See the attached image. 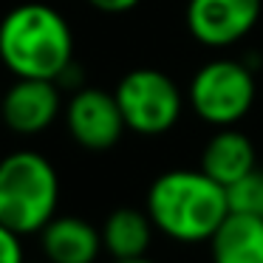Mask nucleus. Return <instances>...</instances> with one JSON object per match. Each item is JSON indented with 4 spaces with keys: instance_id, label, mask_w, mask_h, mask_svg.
I'll use <instances>...</instances> for the list:
<instances>
[{
    "instance_id": "obj_7",
    "label": "nucleus",
    "mask_w": 263,
    "mask_h": 263,
    "mask_svg": "<svg viewBox=\"0 0 263 263\" xmlns=\"http://www.w3.org/2000/svg\"><path fill=\"white\" fill-rule=\"evenodd\" d=\"M263 0H187L184 26L204 48H232L255 31Z\"/></svg>"
},
{
    "instance_id": "obj_8",
    "label": "nucleus",
    "mask_w": 263,
    "mask_h": 263,
    "mask_svg": "<svg viewBox=\"0 0 263 263\" xmlns=\"http://www.w3.org/2000/svg\"><path fill=\"white\" fill-rule=\"evenodd\" d=\"M63 110V88L51 80H14L0 97V119L17 136L46 133Z\"/></svg>"
},
{
    "instance_id": "obj_14",
    "label": "nucleus",
    "mask_w": 263,
    "mask_h": 263,
    "mask_svg": "<svg viewBox=\"0 0 263 263\" xmlns=\"http://www.w3.org/2000/svg\"><path fill=\"white\" fill-rule=\"evenodd\" d=\"M0 263H26L23 240L17 232L0 223Z\"/></svg>"
},
{
    "instance_id": "obj_16",
    "label": "nucleus",
    "mask_w": 263,
    "mask_h": 263,
    "mask_svg": "<svg viewBox=\"0 0 263 263\" xmlns=\"http://www.w3.org/2000/svg\"><path fill=\"white\" fill-rule=\"evenodd\" d=\"M114 263H156V260H150V257L144 255V257H127V260H114Z\"/></svg>"
},
{
    "instance_id": "obj_6",
    "label": "nucleus",
    "mask_w": 263,
    "mask_h": 263,
    "mask_svg": "<svg viewBox=\"0 0 263 263\" xmlns=\"http://www.w3.org/2000/svg\"><path fill=\"white\" fill-rule=\"evenodd\" d=\"M63 116L65 130L74 139V144L91 153H105L116 147L127 130L114 91H105L97 85H82L80 91L71 93Z\"/></svg>"
},
{
    "instance_id": "obj_17",
    "label": "nucleus",
    "mask_w": 263,
    "mask_h": 263,
    "mask_svg": "<svg viewBox=\"0 0 263 263\" xmlns=\"http://www.w3.org/2000/svg\"><path fill=\"white\" fill-rule=\"evenodd\" d=\"M26 263H29V260H26Z\"/></svg>"
},
{
    "instance_id": "obj_11",
    "label": "nucleus",
    "mask_w": 263,
    "mask_h": 263,
    "mask_svg": "<svg viewBox=\"0 0 263 263\" xmlns=\"http://www.w3.org/2000/svg\"><path fill=\"white\" fill-rule=\"evenodd\" d=\"M212 263H263V218L229 212L210 238Z\"/></svg>"
},
{
    "instance_id": "obj_15",
    "label": "nucleus",
    "mask_w": 263,
    "mask_h": 263,
    "mask_svg": "<svg viewBox=\"0 0 263 263\" xmlns=\"http://www.w3.org/2000/svg\"><path fill=\"white\" fill-rule=\"evenodd\" d=\"M85 3L91 9H97V12H102V14H127V12H133L142 0H85Z\"/></svg>"
},
{
    "instance_id": "obj_3",
    "label": "nucleus",
    "mask_w": 263,
    "mask_h": 263,
    "mask_svg": "<svg viewBox=\"0 0 263 263\" xmlns=\"http://www.w3.org/2000/svg\"><path fill=\"white\" fill-rule=\"evenodd\" d=\"M60 176L37 150H12L0 159V223L12 232L37 235L57 215Z\"/></svg>"
},
{
    "instance_id": "obj_9",
    "label": "nucleus",
    "mask_w": 263,
    "mask_h": 263,
    "mask_svg": "<svg viewBox=\"0 0 263 263\" xmlns=\"http://www.w3.org/2000/svg\"><path fill=\"white\" fill-rule=\"evenodd\" d=\"M46 263H97L102 255V235L80 215H54L40 232Z\"/></svg>"
},
{
    "instance_id": "obj_1",
    "label": "nucleus",
    "mask_w": 263,
    "mask_h": 263,
    "mask_svg": "<svg viewBox=\"0 0 263 263\" xmlns=\"http://www.w3.org/2000/svg\"><path fill=\"white\" fill-rule=\"evenodd\" d=\"M74 63V31L60 9L26 0L0 20V65L14 80L57 82Z\"/></svg>"
},
{
    "instance_id": "obj_10",
    "label": "nucleus",
    "mask_w": 263,
    "mask_h": 263,
    "mask_svg": "<svg viewBox=\"0 0 263 263\" xmlns=\"http://www.w3.org/2000/svg\"><path fill=\"white\" fill-rule=\"evenodd\" d=\"M201 170L221 187H232L252 170H257V150L238 127H218L201 150Z\"/></svg>"
},
{
    "instance_id": "obj_4",
    "label": "nucleus",
    "mask_w": 263,
    "mask_h": 263,
    "mask_svg": "<svg viewBox=\"0 0 263 263\" xmlns=\"http://www.w3.org/2000/svg\"><path fill=\"white\" fill-rule=\"evenodd\" d=\"M187 108L210 127H235L249 116L257 97L255 68L246 60L215 57L193 74L187 85Z\"/></svg>"
},
{
    "instance_id": "obj_13",
    "label": "nucleus",
    "mask_w": 263,
    "mask_h": 263,
    "mask_svg": "<svg viewBox=\"0 0 263 263\" xmlns=\"http://www.w3.org/2000/svg\"><path fill=\"white\" fill-rule=\"evenodd\" d=\"M229 198V212H240V215L263 218V170H252L232 187H227Z\"/></svg>"
},
{
    "instance_id": "obj_2",
    "label": "nucleus",
    "mask_w": 263,
    "mask_h": 263,
    "mask_svg": "<svg viewBox=\"0 0 263 263\" xmlns=\"http://www.w3.org/2000/svg\"><path fill=\"white\" fill-rule=\"evenodd\" d=\"M144 212L156 232L176 243H210L215 229L229 215L227 187L204 170H167L153 178L144 195Z\"/></svg>"
},
{
    "instance_id": "obj_5",
    "label": "nucleus",
    "mask_w": 263,
    "mask_h": 263,
    "mask_svg": "<svg viewBox=\"0 0 263 263\" xmlns=\"http://www.w3.org/2000/svg\"><path fill=\"white\" fill-rule=\"evenodd\" d=\"M116 105L127 130L136 136H164L178 125L187 93L161 68H133L116 82Z\"/></svg>"
},
{
    "instance_id": "obj_12",
    "label": "nucleus",
    "mask_w": 263,
    "mask_h": 263,
    "mask_svg": "<svg viewBox=\"0 0 263 263\" xmlns=\"http://www.w3.org/2000/svg\"><path fill=\"white\" fill-rule=\"evenodd\" d=\"M102 249L114 260H127V257H144L153 243L156 227L150 215L136 206H119L105 218L102 229Z\"/></svg>"
}]
</instances>
